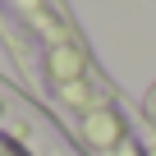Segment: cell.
Returning a JSON list of instances; mask_svg holds the SVG:
<instances>
[{"label":"cell","mask_w":156,"mask_h":156,"mask_svg":"<svg viewBox=\"0 0 156 156\" xmlns=\"http://www.w3.org/2000/svg\"><path fill=\"white\" fill-rule=\"evenodd\" d=\"M0 156H19V151H14V147H5V142H0Z\"/></svg>","instance_id":"1"}]
</instances>
